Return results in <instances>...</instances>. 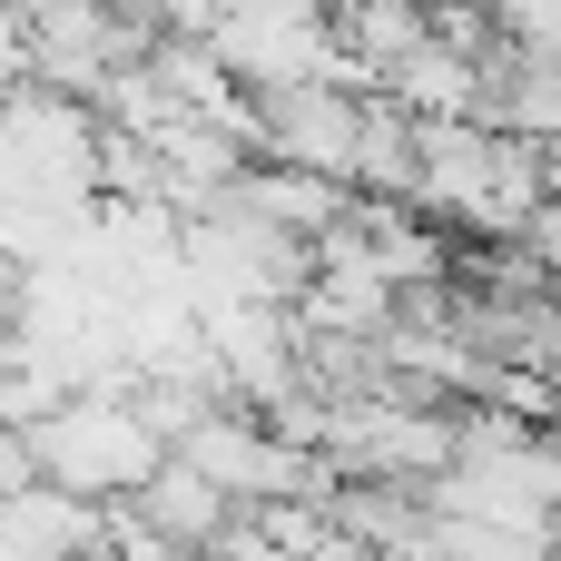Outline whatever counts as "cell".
Returning a JSON list of instances; mask_svg holds the SVG:
<instances>
[{"label":"cell","instance_id":"8992f818","mask_svg":"<svg viewBox=\"0 0 561 561\" xmlns=\"http://www.w3.org/2000/svg\"><path fill=\"white\" fill-rule=\"evenodd\" d=\"M118 513H128L148 542H168V552H187V561H197L207 542H217V533H227V523H237V503H227L207 473H187L178 454H158V473H148V483H138Z\"/></svg>","mask_w":561,"mask_h":561},{"label":"cell","instance_id":"6da1fadb","mask_svg":"<svg viewBox=\"0 0 561 561\" xmlns=\"http://www.w3.org/2000/svg\"><path fill=\"white\" fill-rule=\"evenodd\" d=\"M99 207V118L59 89L0 99V266H49Z\"/></svg>","mask_w":561,"mask_h":561},{"label":"cell","instance_id":"52a82bcc","mask_svg":"<svg viewBox=\"0 0 561 561\" xmlns=\"http://www.w3.org/2000/svg\"><path fill=\"white\" fill-rule=\"evenodd\" d=\"M473 20H483L503 49H552L561 39V0H473Z\"/></svg>","mask_w":561,"mask_h":561},{"label":"cell","instance_id":"3957f363","mask_svg":"<svg viewBox=\"0 0 561 561\" xmlns=\"http://www.w3.org/2000/svg\"><path fill=\"white\" fill-rule=\"evenodd\" d=\"M20 444H30V483H49V493H69L89 513H118L158 473V454H168L128 385H79V394L39 404L20 424Z\"/></svg>","mask_w":561,"mask_h":561},{"label":"cell","instance_id":"ba28073f","mask_svg":"<svg viewBox=\"0 0 561 561\" xmlns=\"http://www.w3.org/2000/svg\"><path fill=\"white\" fill-rule=\"evenodd\" d=\"M20 483H30V444H20V424L0 414V503H10Z\"/></svg>","mask_w":561,"mask_h":561},{"label":"cell","instance_id":"277c9868","mask_svg":"<svg viewBox=\"0 0 561 561\" xmlns=\"http://www.w3.org/2000/svg\"><path fill=\"white\" fill-rule=\"evenodd\" d=\"M168 454L187 463V473H207L237 513H266V503H316L325 493V473H316V454L306 444H286L266 414H247V404H207V414H187L178 434H168Z\"/></svg>","mask_w":561,"mask_h":561},{"label":"cell","instance_id":"5b68a950","mask_svg":"<svg viewBox=\"0 0 561 561\" xmlns=\"http://www.w3.org/2000/svg\"><path fill=\"white\" fill-rule=\"evenodd\" d=\"M355 128H365V89H345V79H296V89H256L247 99V158L256 168H306V178L345 187Z\"/></svg>","mask_w":561,"mask_h":561},{"label":"cell","instance_id":"7a4b0ae2","mask_svg":"<svg viewBox=\"0 0 561 561\" xmlns=\"http://www.w3.org/2000/svg\"><path fill=\"white\" fill-rule=\"evenodd\" d=\"M414 217H434L454 247H513L552 207V148L503 138L493 118H414Z\"/></svg>","mask_w":561,"mask_h":561}]
</instances>
